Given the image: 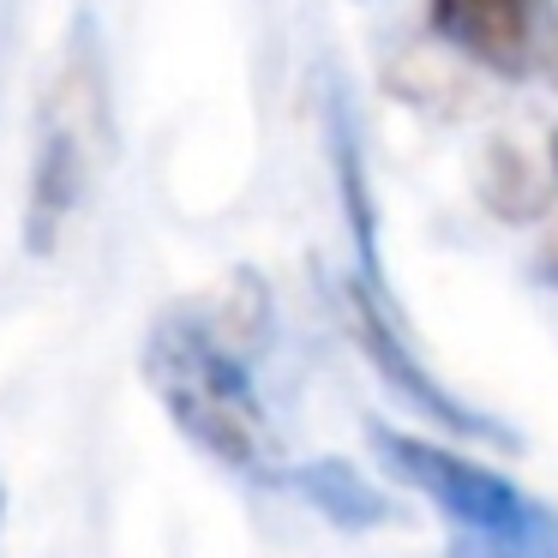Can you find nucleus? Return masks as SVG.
Listing matches in <instances>:
<instances>
[{
	"label": "nucleus",
	"instance_id": "obj_1",
	"mask_svg": "<svg viewBox=\"0 0 558 558\" xmlns=\"http://www.w3.org/2000/svg\"><path fill=\"white\" fill-rule=\"evenodd\" d=\"M145 378L157 390V402L169 409V421L205 457H217L234 474H258V481L270 474L277 438H270L265 402H258L241 354L217 330H205L186 313H169L145 342Z\"/></svg>",
	"mask_w": 558,
	"mask_h": 558
},
{
	"label": "nucleus",
	"instance_id": "obj_2",
	"mask_svg": "<svg viewBox=\"0 0 558 558\" xmlns=\"http://www.w3.org/2000/svg\"><path fill=\"white\" fill-rule=\"evenodd\" d=\"M78 37H85V54L66 61L61 97H54L37 162H31L25 253H37V258L54 253L66 217L85 205V186H90V150H97L90 121H102V73H97V54H90V19H78Z\"/></svg>",
	"mask_w": 558,
	"mask_h": 558
},
{
	"label": "nucleus",
	"instance_id": "obj_3",
	"mask_svg": "<svg viewBox=\"0 0 558 558\" xmlns=\"http://www.w3.org/2000/svg\"><path fill=\"white\" fill-rule=\"evenodd\" d=\"M366 438H373L378 462H385L409 493H421L438 517H450L457 529H469V534L510 529V522H522L534 505H541V498H529L517 481H505L498 469L457 457L450 445H433V438L397 433L390 421H366Z\"/></svg>",
	"mask_w": 558,
	"mask_h": 558
},
{
	"label": "nucleus",
	"instance_id": "obj_4",
	"mask_svg": "<svg viewBox=\"0 0 558 558\" xmlns=\"http://www.w3.org/2000/svg\"><path fill=\"white\" fill-rule=\"evenodd\" d=\"M337 313H342V325H349V337L361 342V354L373 361V373L385 378V385L397 390V397L409 402L414 414L438 421L445 433H457V438H498V445L517 450V438H510L505 426L493 421V414H474L469 402H457L421 361H414V349L402 342L397 318L385 313V301H378L366 282H342V289H337Z\"/></svg>",
	"mask_w": 558,
	"mask_h": 558
},
{
	"label": "nucleus",
	"instance_id": "obj_5",
	"mask_svg": "<svg viewBox=\"0 0 558 558\" xmlns=\"http://www.w3.org/2000/svg\"><path fill=\"white\" fill-rule=\"evenodd\" d=\"M433 31L462 54L505 78H529L558 54L553 0H426Z\"/></svg>",
	"mask_w": 558,
	"mask_h": 558
},
{
	"label": "nucleus",
	"instance_id": "obj_6",
	"mask_svg": "<svg viewBox=\"0 0 558 558\" xmlns=\"http://www.w3.org/2000/svg\"><path fill=\"white\" fill-rule=\"evenodd\" d=\"M289 486H294V498H306L318 517L337 522V529H349V534L378 529V522H390V510H397L373 481H366V474H354L342 457H318V462L289 469Z\"/></svg>",
	"mask_w": 558,
	"mask_h": 558
},
{
	"label": "nucleus",
	"instance_id": "obj_7",
	"mask_svg": "<svg viewBox=\"0 0 558 558\" xmlns=\"http://www.w3.org/2000/svg\"><path fill=\"white\" fill-rule=\"evenodd\" d=\"M445 558H558V510L534 505L522 522H510V529H486V534L457 529V541H450Z\"/></svg>",
	"mask_w": 558,
	"mask_h": 558
},
{
	"label": "nucleus",
	"instance_id": "obj_8",
	"mask_svg": "<svg viewBox=\"0 0 558 558\" xmlns=\"http://www.w3.org/2000/svg\"><path fill=\"white\" fill-rule=\"evenodd\" d=\"M0 522H7V493H0Z\"/></svg>",
	"mask_w": 558,
	"mask_h": 558
},
{
	"label": "nucleus",
	"instance_id": "obj_9",
	"mask_svg": "<svg viewBox=\"0 0 558 558\" xmlns=\"http://www.w3.org/2000/svg\"><path fill=\"white\" fill-rule=\"evenodd\" d=\"M553 162H558V138H553Z\"/></svg>",
	"mask_w": 558,
	"mask_h": 558
},
{
	"label": "nucleus",
	"instance_id": "obj_10",
	"mask_svg": "<svg viewBox=\"0 0 558 558\" xmlns=\"http://www.w3.org/2000/svg\"><path fill=\"white\" fill-rule=\"evenodd\" d=\"M553 277H558V270H553Z\"/></svg>",
	"mask_w": 558,
	"mask_h": 558
}]
</instances>
